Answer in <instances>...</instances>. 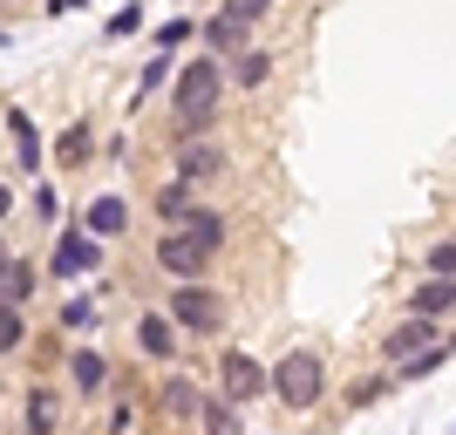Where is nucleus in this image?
<instances>
[{
  "instance_id": "obj_1",
  "label": "nucleus",
  "mask_w": 456,
  "mask_h": 435,
  "mask_svg": "<svg viewBox=\"0 0 456 435\" xmlns=\"http://www.w3.org/2000/svg\"><path fill=\"white\" fill-rule=\"evenodd\" d=\"M273 401L293 408V415H314L327 401V360L321 347H293L286 360H273Z\"/></svg>"
},
{
  "instance_id": "obj_2",
  "label": "nucleus",
  "mask_w": 456,
  "mask_h": 435,
  "mask_svg": "<svg viewBox=\"0 0 456 435\" xmlns=\"http://www.w3.org/2000/svg\"><path fill=\"white\" fill-rule=\"evenodd\" d=\"M164 313L177 320V334H184V341H218V334H225V320H232L225 293H218L211 279H198V286H171Z\"/></svg>"
},
{
  "instance_id": "obj_3",
  "label": "nucleus",
  "mask_w": 456,
  "mask_h": 435,
  "mask_svg": "<svg viewBox=\"0 0 456 435\" xmlns=\"http://www.w3.org/2000/svg\"><path fill=\"white\" fill-rule=\"evenodd\" d=\"M102 265H110V246H102V238H95L82 218H76V225H55V246H48V265H41L48 279L82 286L89 272H102Z\"/></svg>"
},
{
  "instance_id": "obj_4",
  "label": "nucleus",
  "mask_w": 456,
  "mask_h": 435,
  "mask_svg": "<svg viewBox=\"0 0 456 435\" xmlns=\"http://www.w3.org/2000/svg\"><path fill=\"white\" fill-rule=\"evenodd\" d=\"M218 102H225V61H218V55H191L184 68L171 76V116L218 109Z\"/></svg>"
},
{
  "instance_id": "obj_5",
  "label": "nucleus",
  "mask_w": 456,
  "mask_h": 435,
  "mask_svg": "<svg viewBox=\"0 0 456 435\" xmlns=\"http://www.w3.org/2000/svg\"><path fill=\"white\" fill-rule=\"evenodd\" d=\"M151 259H157V272L171 286H198V279H211V259H218V252H205L184 225H171V231H157Z\"/></svg>"
},
{
  "instance_id": "obj_6",
  "label": "nucleus",
  "mask_w": 456,
  "mask_h": 435,
  "mask_svg": "<svg viewBox=\"0 0 456 435\" xmlns=\"http://www.w3.org/2000/svg\"><path fill=\"white\" fill-rule=\"evenodd\" d=\"M218 395L232 401V408H252V401L273 395V367L259 354H246V347H225L218 354Z\"/></svg>"
},
{
  "instance_id": "obj_7",
  "label": "nucleus",
  "mask_w": 456,
  "mask_h": 435,
  "mask_svg": "<svg viewBox=\"0 0 456 435\" xmlns=\"http://www.w3.org/2000/svg\"><path fill=\"white\" fill-rule=\"evenodd\" d=\"M136 354H143V360H157V367H171V360L184 354V334H177V320L164 313V306L136 320Z\"/></svg>"
},
{
  "instance_id": "obj_8",
  "label": "nucleus",
  "mask_w": 456,
  "mask_h": 435,
  "mask_svg": "<svg viewBox=\"0 0 456 435\" xmlns=\"http://www.w3.org/2000/svg\"><path fill=\"white\" fill-rule=\"evenodd\" d=\"M95 150H102V143H95V123L76 116V123H61V130H55L48 164H55V171H82V164H95Z\"/></svg>"
},
{
  "instance_id": "obj_9",
  "label": "nucleus",
  "mask_w": 456,
  "mask_h": 435,
  "mask_svg": "<svg viewBox=\"0 0 456 435\" xmlns=\"http://www.w3.org/2000/svg\"><path fill=\"white\" fill-rule=\"evenodd\" d=\"M0 130L14 136V164L28 177L48 171V143H41V130H35V116H28V109H0Z\"/></svg>"
},
{
  "instance_id": "obj_10",
  "label": "nucleus",
  "mask_w": 456,
  "mask_h": 435,
  "mask_svg": "<svg viewBox=\"0 0 456 435\" xmlns=\"http://www.w3.org/2000/svg\"><path fill=\"white\" fill-rule=\"evenodd\" d=\"M171 171L184 177V184H198L205 190L211 177H225V150L211 143V136H198V143H177V157H171Z\"/></svg>"
},
{
  "instance_id": "obj_11",
  "label": "nucleus",
  "mask_w": 456,
  "mask_h": 435,
  "mask_svg": "<svg viewBox=\"0 0 456 435\" xmlns=\"http://www.w3.org/2000/svg\"><path fill=\"white\" fill-rule=\"evenodd\" d=\"M436 341H443V326L422 320V313H409L395 334H381V360H388V367H402L409 354H422V347H436Z\"/></svg>"
},
{
  "instance_id": "obj_12",
  "label": "nucleus",
  "mask_w": 456,
  "mask_h": 435,
  "mask_svg": "<svg viewBox=\"0 0 456 435\" xmlns=\"http://www.w3.org/2000/svg\"><path fill=\"white\" fill-rule=\"evenodd\" d=\"M198 401H205V388L191 375H177V367H164V381H157V408L171 422H198Z\"/></svg>"
},
{
  "instance_id": "obj_13",
  "label": "nucleus",
  "mask_w": 456,
  "mask_h": 435,
  "mask_svg": "<svg viewBox=\"0 0 456 435\" xmlns=\"http://www.w3.org/2000/svg\"><path fill=\"white\" fill-rule=\"evenodd\" d=\"M110 381H116L110 354H95L89 341H76V354H69V388H76V395H102Z\"/></svg>"
},
{
  "instance_id": "obj_14",
  "label": "nucleus",
  "mask_w": 456,
  "mask_h": 435,
  "mask_svg": "<svg viewBox=\"0 0 456 435\" xmlns=\"http://www.w3.org/2000/svg\"><path fill=\"white\" fill-rule=\"evenodd\" d=\"M198 41H205V48H211L218 61H232L239 48H252V28H246L239 14H225V7H218V14H211L205 28H198Z\"/></svg>"
},
{
  "instance_id": "obj_15",
  "label": "nucleus",
  "mask_w": 456,
  "mask_h": 435,
  "mask_svg": "<svg viewBox=\"0 0 456 435\" xmlns=\"http://www.w3.org/2000/svg\"><path fill=\"white\" fill-rule=\"evenodd\" d=\"M55 422H61V395L48 381H35V388L20 395V435H55Z\"/></svg>"
},
{
  "instance_id": "obj_16",
  "label": "nucleus",
  "mask_w": 456,
  "mask_h": 435,
  "mask_svg": "<svg viewBox=\"0 0 456 435\" xmlns=\"http://www.w3.org/2000/svg\"><path fill=\"white\" fill-rule=\"evenodd\" d=\"M130 218H136L130 197H116V190H110V197H89V211H82V225H89L102 246H110V238H123V231H130Z\"/></svg>"
},
{
  "instance_id": "obj_17",
  "label": "nucleus",
  "mask_w": 456,
  "mask_h": 435,
  "mask_svg": "<svg viewBox=\"0 0 456 435\" xmlns=\"http://www.w3.org/2000/svg\"><path fill=\"white\" fill-rule=\"evenodd\" d=\"M35 293H41V265L35 259H14L0 272V306H35Z\"/></svg>"
},
{
  "instance_id": "obj_18",
  "label": "nucleus",
  "mask_w": 456,
  "mask_h": 435,
  "mask_svg": "<svg viewBox=\"0 0 456 435\" xmlns=\"http://www.w3.org/2000/svg\"><path fill=\"white\" fill-rule=\"evenodd\" d=\"M266 76H273V55H266V48H239V55H232L225 61V82H232V89H266Z\"/></svg>"
},
{
  "instance_id": "obj_19",
  "label": "nucleus",
  "mask_w": 456,
  "mask_h": 435,
  "mask_svg": "<svg viewBox=\"0 0 456 435\" xmlns=\"http://www.w3.org/2000/svg\"><path fill=\"white\" fill-rule=\"evenodd\" d=\"M184 231H191V238H198L205 252H225L232 218H225V211H211V205H191V211H184Z\"/></svg>"
},
{
  "instance_id": "obj_20",
  "label": "nucleus",
  "mask_w": 456,
  "mask_h": 435,
  "mask_svg": "<svg viewBox=\"0 0 456 435\" xmlns=\"http://www.w3.org/2000/svg\"><path fill=\"white\" fill-rule=\"evenodd\" d=\"M409 313H422V320H450V313H456V279H422L416 293H409Z\"/></svg>"
},
{
  "instance_id": "obj_21",
  "label": "nucleus",
  "mask_w": 456,
  "mask_h": 435,
  "mask_svg": "<svg viewBox=\"0 0 456 435\" xmlns=\"http://www.w3.org/2000/svg\"><path fill=\"white\" fill-rule=\"evenodd\" d=\"M191 205H198V184H184V177H171V184H164V190L151 197V211L164 218V231H171V225H184V211H191Z\"/></svg>"
},
{
  "instance_id": "obj_22",
  "label": "nucleus",
  "mask_w": 456,
  "mask_h": 435,
  "mask_svg": "<svg viewBox=\"0 0 456 435\" xmlns=\"http://www.w3.org/2000/svg\"><path fill=\"white\" fill-rule=\"evenodd\" d=\"M61 334H69V341H89V334H95V326H102V306H95L89 300V293H76V300H61Z\"/></svg>"
},
{
  "instance_id": "obj_23",
  "label": "nucleus",
  "mask_w": 456,
  "mask_h": 435,
  "mask_svg": "<svg viewBox=\"0 0 456 435\" xmlns=\"http://www.w3.org/2000/svg\"><path fill=\"white\" fill-rule=\"evenodd\" d=\"M239 422H246V408H232L225 395L198 401V429H205V435H239Z\"/></svg>"
},
{
  "instance_id": "obj_24",
  "label": "nucleus",
  "mask_w": 456,
  "mask_h": 435,
  "mask_svg": "<svg viewBox=\"0 0 456 435\" xmlns=\"http://www.w3.org/2000/svg\"><path fill=\"white\" fill-rule=\"evenodd\" d=\"M443 360H450V347H422V354H409V360H402V367H388V375H395V388H409V381H429V375H436V367H443Z\"/></svg>"
},
{
  "instance_id": "obj_25",
  "label": "nucleus",
  "mask_w": 456,
  "mask_h": 435,
  "mask_svg": "<svg viewBox=\"0 0 456 435\" xmlns=\"http://www.w3.org/2000/svg\"><path fill=\"white\" fill-rule=\"evenodd\" d=\"M28 347V306H0V360H14Z\"/></svg>"
},
{
  "instance_id": "obj_26",
  "label": "nucleus",
  "mask_w": 456,
  "mask_h": 435,
  "mask_svg": "<svg viewBox=\"0 0 456 435\" xmlns=\"http://www.w3.org/2000/svg\"><path fill=\"white\" fill-rule=\"evenodd\" d=\"M388 395H395V375H368L362 388H347V415H362V408H375Z\"/></svg>"
},
{
  "instance_id": "obj_27",
  "label": "nucleus",
  "mask_w": 456,
  "mask_h": 435,
  "mask_svg": "<svg viewBox=\"0 0 456 435\" xmlns=\"http://www.w3.org/2000/svg\"><path fill=\"white\" fill-rule=\"evenodd\" d=\"M198 28H205V20H191V14H171L164 28H157V55H177L184 41H198Z\"/></svg>"
},
{
  "instance_id": "obj_28",
  "label": "nucleus",
  "mask_w": 456,
  "mask_h": 435,
  "mask_svg": "<svg viewBox=\"0 0 456 435\" xmlns=\"http://www.w3.org/2000/svg\"><path fill=\"white\" fill-rule=\"evenodd\" d=\"M422 279H456V238H436L422 252Z\"/></svg>"
},
{
  "instance_id": "obj_29",
  "label": "nucleus",
  "mask_w": 456,
  "mask_h": 435,
  "mask_svg": "<svg viewBox=\"0 0 456 435\" xmlns=\"http://www.w3.org/2000/svg\"><path fill=\"white\" fill-rule=\"evenodd\" d=\"M102 35L123 41V35H143V0H130V7H116L110 20H102Z\"/></svg>"
},
{
  "instance_id": "obj_30",
  "label": "nucleus",
  "mask_w": 456,
  "mask_h": 435,
  "mask_svg": "<svg viewBox=\"0 0 456 435\" xmlns=\"http://www.w3.org/2000/svg\"><path fill=\"white\" fill-rule=\"evenodd\" d=\"M177 76V55H151V68H143V82H136V102H143V95L151 89H164V82Z\"/></svg>"
},
{
  "instance_id": "obj_31",
  "label": "nucleus",
  "mask_w": 456,
  "mask_h": 435,
  "mask_svg": "<svg viewBox=\"0 0 456 435\" xmlns=\"http://www.w3.org/2000/svg\"><path fill=\"white\" fill-rule=\"evenodd\" d=\"M28 205H35L41 225H61V197H55V184H35V190H28Z\"/></svg>"
},
{
  "instance_id": "obj_32",
  "label": "nucleus",
  "mask_w": 456,
  "mask_h": 435,
  "mask_svg": "<svg viewBox=\"0 0 456 435\" xmlns=\"http://www.w3.org/2000/svg\"><path fill=\"white\" fill-rule=\"evenodd\" d=\"M225 14H239L246 28H259V20L273 14V0H225Z\"/></svg>"
},
{
  "instance_id": "obj_33",
  "label": "nucleus",
  "mask_w": 456,
  "mask_h": 435,
  "mask_svg": "<svg viewBox=\"0 0 456 435\" xmlns=\"http://www.w3.org/2000/svg\"><path fill=\"white\" fill-rule=\"evenodd\" d=\"M130 422H136V408H130V401H116V408H110V429H102V435H130Z\"/></svg>"
},
{
  "instance_id": "obj_34",
  "label": "nucleus",
  "mask_w": 456,
  "mask_h": 435,
  "mask_svg": "<svg viewBox=\"0 0 456 435\" xmlns=\"http://www.w3.org/2000/svg\"><path fill=\"white\" fill-rule=\"evenodd\" d=\"M14 218V184H0V225Z\"/></svg>"
},
{
  "instance_id": "obj_35",
  "label": "nucleus",
  "mask_w": 456,
  "mask_h": 435,
  "mask_svg": "<svg viewBox=\"0 0 456 435\" xmlns=\"http://www.w3.org/2000/svg\"><path fill=\"white\" fill-rule=\"evenodd\" d=\"M76 7H89V0H48V14H76Z\"/></svg>"
},
{
  "instance_id": "obj_36",
  "label": "nucleus",
  "mask_w": 456,
  "mask_h": 435,
  "mask_svg": "<svg viewBox=\"0 0 456 435\" xmlns=\"http://www.w3.org/2000/svg\"><path fill=\"white\" fill-rule=\"evenodd\" d=\"M7 265H14V246H7V231H0V272H7Z\"/></svg>"
},
{
  "instance_id": "obj_37",
  "label": "nucleus",
  "mask_w": 456,
  "mask_h": 435,
  "mask_svg": "<svg viewBox=\"0 0 456 435\" xmlns=\"http://www.w3.org/2000/svg\"><path fill=\"white\" fill-rule=\"evenodd\" d=\"M0 7H14V0H0Z\"/></svg>"
}]
</instances>
